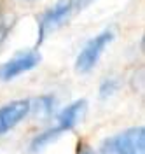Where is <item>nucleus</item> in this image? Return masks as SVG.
Masks as SVG:
<instances>
[{"instance_id": "nucleus-1", "label": "nucleus", "mask_w": 145, "mask_h": 154, "mask_svg": "<svg viewBox=\"0 0 145 154\" xmlns=\"http://www.w3.org/2000/svg\"><path fill=\"white\" fill-rule=\"evenodd\" d=\"M96 154H145V130L135 126L110 135L100 144Z\"/></svg>"}, {"instance_id": "nucleus-2", "label": "nucleus", "mask_w": 145, "mask_h": 154, "mask_svg": "<svg viewBox=\"0 0 145 154\" xmlns=\"http://www.w3.org/2000/svg\"><path fill=\"white\" fill-rule=\"evenodd\" d=\"M114 40V32L105 30L100 32L98 35L91 37L86 44L82 46V49L79 51L77 60H75V70L79 74H87L98 65L101 54L105 53V49L112 44Z\"/></svg>"}, {"instance_id": "nucleus-3", "label": "nucleus", "mask_w": 145, "mask_h": 154, "mask_svg": "<svg viewBox=\"0 0 145 154\" xmlns=\"http://www.w3.org/2000/svg\"><path fill=\"white\" fill-rule=\"evenodd\" d=\"M77 7L79 0H59L51 9L46 11L39 21V42H42L49 33L58 30L61 25H65Z\"/></svg>"}, {"instance_id": "nucleus-4", "label": "nucleus", "mask_w": 145, "mask_h": 154, "mask_svg": "<svg viewBox=\"0 0 145 154\" xmlns=\"http://www.w3.org/2000/svg\"><path fill=\"white\" fill-rule=\"evenodd\" d=\"M40 60L42 58L37 51H23V53L14 54L11 60L0 65V81L9 82V81L18 79L20 75L33 70L40 63Z\"/></svg>"}, {"instance_id": "nucleus-5", "label": "nucleus", "mask_w": 145, "mask_h": 154, "mask_svg": "<svg viewBox=\"0 0 145 154\" xmlns=\"http://www.w3.org/2000/svg\"><path fill=\"white\" fill-rule=\"evenodd\" d=\"M32 112L30 100H12L0 107V137L12 131L16 126L23 123Z\"/></svg>"}, {"instance_id": "nucleus-6", "label": "nucleus", "mask_w": 145, "mask_h": 154, "mask_svg": "<svg viewBox=\"0 0 145 154\" xmlns=\"http://www.w3.org/2000/svg\"><path fill=\"white\" fill-rule=\"evenodd\" d=\"M84 112H86V100H77V102L67 105L65 109H61V112L56 116V125H54V130L59 133V137L70 130H74L77 123L82 121Z\"/></svg>"}, {"instance_id": "nucleus-7", "label": "nucleus", "mask_w": 145, "mask_h": 154, "mask_svg": "<svg viewBox=\"0 0 145 154\" xmlns=\"http://www.w3.org/2000/svg\"><path fill=\"white\" fill-rule=\"evenodd\" d=\"M117 88H119V81L114 79V77H108L100 86V96L101 98H108V96H112L117 91Z\"/></svg>"}, {"instance_id": "nucleus-8", "label": "nucleus", "mask_w": 145, "mask_h": 154, "mask_svg": "<svg viewBox=\"0 0 145 154\" xmlns=\"http://www.w3.org/2000/svg\"><path fill=\"white\" fill-rule=\"evenodd\" d=\"M12 28V18H2L0 19V46L4 44V40L7 38V33Z\"/></svg>"}, {"instance_id": "nucleus-9", "label": "nucleus", "mask_w": 145, "mask_h": 154, "mask_svg": "<svg viewBox=\"0 0 145 154\" xmlns=\"http://www.w3.org/2000/svg\"><path fill=\"white\" fill-rule=\"evenodd\" d=\"M77 154H96L89 145H86V144H82V145H79V151H77Z\"/></svg>"}, {"instance_id": "nucleus-10", "label": "nucleus", "mask_w": 145, "mask_h": 154, "mask_svg": "<svg viewBox=\"0 0 145 154\" xmlns=\"http://www.w3.org/2000/svg\"><path fill=\"white\" fill-rule=\"evenodd\" d=\"M89 2H91V0H79V7H80V5H86Z\"/></svg>"}]
</instances>
